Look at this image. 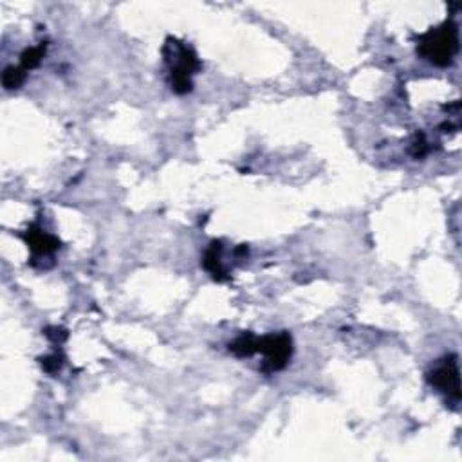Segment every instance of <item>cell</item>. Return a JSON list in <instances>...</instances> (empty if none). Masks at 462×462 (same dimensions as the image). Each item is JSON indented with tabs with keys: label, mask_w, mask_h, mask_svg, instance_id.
I'll return each instance as SVG.
<instances>
[{
	"label": "cell",
	"mask_w": 462,
	"mask_h": 462,
	"mask_svg": "<svg viewBox=\"0 0 462 462\" xmlns=\"http://www.w3.org/2000/svg\"><path fill=\"white\" fill-rule=\"evenodd\" d=\"M417 53L437 67L451 66L458 53L457 24L450 19L421 35L417 40Z\"/></svg>",
	"instance_id": "obj_2"
},
{
	"label": "cell",
	"mask_w": 462,
	"mask_h": 462,
	"mask_svg": "<svg viewBox=\"0 0 462 462\" xmlns=\"http://www.w3.org/2000/svg\"><path fill=\"white\" fill-rule=\"evenodd\" d=\"M255 346H257V336L251 334V332H244L239 338L233 339V342L227 345V349H230L231 354H235L237 358H250V356L257 354Z\"/></svg>",
	"instance_id": "obj_7"
},
{
	"label": "cell",
	"mask_w": 462,
	"mask_h": 462,
	"mask_svg": "<svg viewBox=\"0 0 462 462\" xmlns=\"http://www.w3.org/2000/svg\"><path fill=\"white\" fill-rule=\"evenodd\" d=\"M257 354L264 356V363L260 366V372L270 376V374L278 372L285 369L293 356V338L289 332H277V334L257 336V346H255Z\"/></svg>",
	"instance_id": "obj_3"
},
{
	"label": "cell",
	"mask_w": 462,
	"mask_h": 462,
	"mask_svg": "<svg viewBox=\"0 0 462 462\" xmlns=\"http://www.w3.org/2000/svg\"><path fill=\"white\" fill-rule=\"evenodd\" d=\"M46 51H47V43L43 42L35 47H27V49L20 54V67H22L24 71H27V73L36 69V67L42 63L43 56H46Z\"/></svg>",
	"instance_id": "obj_8"
},
{
	"label": "cell",
	"mask_w": 462,
	"mask_h": 462,
	"mask_svg": "<svg viewBox=\"0 0 462 462\" xmlns=\"http://www.w3.org/2000/svg\"><path fill=\"white\" fill-rule=\"evenodd\" d=\"M20 237L26 240L27 247L31 250L35 260L36 258L51 257V255L60 250V244H62L58 240V237L43 231L38 224H31L24 233H20Z\"/></svg>",
	"instance_id": "obj_5"
},
{
	"label": "cell",
	"mask_w": 462,
	"mask_h": 462,
	"mask_svg": "<svg viewBox=\"0 0 462 462\" xmlns=\"http://www.w3.org/2000/svg\"><path fill=\"white\" fill-rule=\"evenodd\" d=\"M409 152H410V155L416 159L424 158V155L430 152V143H428L426 135H424L423 132H417V134L414 135L412 141H410Z\"/></svg>",
	"instance_id": "obj_10"
},
{
	"label": "cell",
	"mask_w": 462,
	"mask_h": 462,
	"mask_svg": "<svg viewBox=\"0 0 462 462\" xmlns=\"http://www.w3.org/2000/svg\"><path fill=\"white\" fill-rule=\"evenodd\" d=\"M426 379L433 389L448 397V401L457 404L461 401V370H458L457 354H450L439 359L433 369L426 374Z\"/></svg>",
	"instance_id": "obj_4"
},
{
	"label": "cell",
	"mask_w": 462,
	"mask_h": 462,
	"mask_svg": "<svg viewBox=\"0 0 462 462\" xmlns=\"http://www.w3.org/2000/svg\"><path fill=\"white\" fill-rule=\"evenodd\" d=\"M46 336L53 343H58V345H60V343L66 342L67 336H69V334H67L66 329H62V327H47L46 329Z\"/></svg>",
	"instance_id": "obj_12"
},
{
	"label": "cell",
	"mask_w": 462,
	"mask_h": 462,
	"mask_svg": "<svg viewBox=\"0 0 462 462\" xmlns=\"http://www.w3.org/2000/svg\"><path fill=\"white\" fill-rule=\"evenodd\" d=\"M222 251L224 244L220 240H213L208 246V250L205 251V257H202V267L208 271L213 277V280L217 282H226L230 280V274H227V266L222 260Z\"/></svg>",
	"instance_id": "obj_6"
},
{
	"label": "cell",
	"mask_w": 462,
	"mask_h": 462,
	"mask_svg": "<svg viewBox=\"0 0 462 462\" xmlns=\"http://www.w3.org/2000/svg\"><path fill=\"white\" fill-rule=\"evenodd\" d=\"M63 361H66L63 354H60V352H54V354H49V356H46V358L40 359V365H42V369L46 370L47 374H56V372H60V369L63 366Z\"/></svg>",
	"instance_id": "obj_11"
},
{
	"label": "cell",
	"mask_w": 462,
	"mask_h": 462,
	"mask_svg": "<svg viewBox=\"0 0 462 462\" xmlns=\"http://www.w3.org/2000/svg\"><path fill=\"white\" fill-rule=\"evenodd\" d=\"M163 56L168 67L170 87L175 94H188L193 89V74L200 69V60L188 43L168 36L163 46Z\"/></svg>",
	"instance_id": "obj_1"
},
{
	"label": "cell",
	"mask_w": 462,
	"mask_h": 462,
	"mask_svg": "<svg viewBox=\"0 0 462 462\" xmlns=\"http://www.w3.org/2000/svg\"><path fill=\"white\" fill-rule=\"evenodd\" d=\"M26 78H27V71H24L20 66L19 67L9 66L6 67L4 73H2V85H4L6 91L19 89V87H22Z\"/></svg>",
	"instance_id": "obj_9"
}]
</instances>
